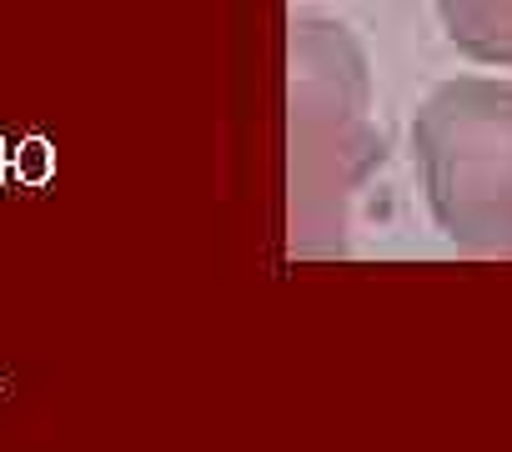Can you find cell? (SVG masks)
Here are the masks:
<instances>
[{
    "instance_id": "cell-1",
    "label": "cell",
    "mask_w": 512,
    "mask_h": 452,
    "mask_svg": "<svg viewBox=\"0 0 512 452\" xmlns=\"http://www.w3.org/2000/svg\"><path fill=\"white\" fill-rule=\"evenodd\" d=\"M377 161L362 46L347 26L302 16L292 26V221L302 252H332L342 206Z\"/></svg>"
},
{
    "instance_id": "cell-2",
    "label": "cell",
    "mask_w": 512,
    "mask_h": 452,
    "mask_svg": "<svg viewBox=\"0 0 512 452\" xmlns=\"http://www.w3.org/2000/svg\"><path fill=\"white\" fill-rule=\"evenodd\" d=\"M427 206L467 252L512 257V81L457 76L412 126Z\"/></svg>"
},
{
    "instance_id": "cell-3",
    "label": "cell",
    "mask_w": 512,
    "mask_h": 452,
    "mask_svg": "<svg viewBox=\"0 0 512 452\" xmlns=\"http://www.w3.org/2000/svg\"><path fill=\"white\" fill-rule=\"evenodd\" d=\"M437 11L462 56L512 71V0H437Z\"/></svg>"
},
{
    "instance_id": "cell-4",
    "label": "cell",
    "mask_w": 512,
    "mask_h": 452,
    "mask_svg": "<svg viewBox=\"0 0 512 452\" xmlns=\"http://www.w3.org/2000/svg\"><path fill=\"white\" fill-rule=\"evenodd\" d=\"M56 176V151L41 136H26L21 146H6V186H46Z\"/></svg>"
},
{
    "instance_id": "cell-5",
    "label": "cell",
    "mask_w": 512,
    "mask_h": 452,
    "mask_svg": "<svg viewBox=\"0 0 512 452\" xmlns=\"http://www.w3.org/2000/svg\"><path fill=\"white\" fill-rule=\"evenodd\" d=\"M0 186H6V141H0Z\"/></svg>"
}]
</instances>
